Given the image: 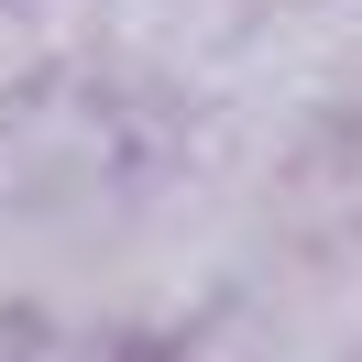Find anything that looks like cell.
I'll list each match as a JSON object with an SVG mask.
<instances>
[{"instance_id":"cell-1","label":"cell","mask_w":362,"mask_h":362,"mask_svg":"<svg viewBox=\"0 0 362 362\" xmlns=\"http://www.w3.org/2000/svg\"><path fill=\"white\" fill-rule=\"evenodd\" d=\"M33 66H45V23H23V11H0V99L23 88Z\"/></svg>"},{"instance_id":"cell-2","label":"cell","mask_w":362,"mask_h":362,"mask_svg":"<svg viewBox=\"0 0 362 362\" xmlns=\"http://www.w3.org/2000/svg\"><path fill=\"white\" fill-rule=\"evenodd\" d=\"M33 362H121V351H110V340H45Z\"/></svg>"}]
</instances>
